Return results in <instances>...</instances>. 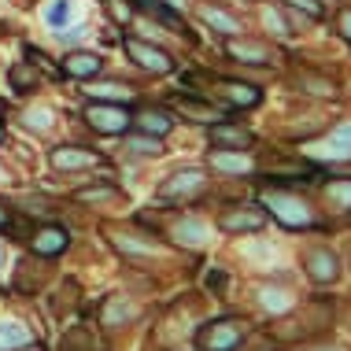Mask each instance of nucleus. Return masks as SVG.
<instances>
[{"label":"nucleus","mask_w":351,"mask_h":351,"mask_svg":"<svg viewBox=\"0 0 351 351\" xmlns=\"http://www.w3.org/2000/svg\"><path fill=\"white\" fill-rule=\"evenodd\" d=\"M204 182H207V178H204L200 167H185V170H178V174H170L159 193H163V196H189L193 189H200Z\"/></svg>","instance_id":"12"},{"label":"nucleus","mask_w":351,"mask_h":351,"mask_svg":"<svg viewBox=\"0 0 351 351\" xmlns=\"http://www.w3.org/2000/svg\"><path fill=\"white\" fill-rule=\"evenodd\" d=\"M71 12H74V8H71V0H52V4H49V12H45V23H49L52 30H63V26L71 23Z\"/></svg>","instance_id":"23"},{"label":"nucleus","mask_w":351,"mask_h":351,"mask_svg":"<svg viewBox=\"0 0 351 351\" xmlns=\"http://www.w3.org/2000/svg\"><path fill=\"white\" fill-rule=\"evenodd\" d=\"M307 274H311V281H318V285L337 281V274H340L337 255H333V252H326V248L311 252V255H307Z\"/></svg>","instance_id":"14"},{"label":"nucleus","mask_w":351,"mask_h":351,"mask_svg":"<svg viewBox=\"0 0 351 351\" xmlns=\"http://www.w3.org/2000/svg\"><path fill=\"white\" fill-rule=\"evenodd\" d=\"M337 30H340V37H344V41L351 45V12H344L337 19Z\"/></svg>","instance_id":"35"},{"label":"nucleus","mask_w":351,"mask_h":351,"mask_svg":"<svg viewBox=\"0 0 351 351\" xmlns=\"http://www.w3.org/2000/svg\"><path fill=\"white\" fill-rule=\"evenodd\" d=\"M137 130L148 137H167L170 130H174V119L167 115V111H145V115H137Z\"/></svg>","instance_id":"16"},{"label":"nucleus","mask_w":351,"mask_h":351,"mask_svg":"<svg viewBox=\"0 0 351 351\" xmlns=\"http://www.w3.org/2000/svg\"><path fill=\"white\" fill-rule=\"evenodd\" d=\"M71 244V233L63 230V226H41L37 233H30V255H37V259H56V255H63Z\"/></svg>","instance_id":"6"},{"label":"nucleus","mask_w":351,"mask_h":351,"mask_svg":"<svg viewBox=\"0 0 351 351\" xmlns=\"http://www.w3.org/2000/svg\"><path fill=\"white\" fill-rule=\"evenodd\" d=\"M241 337H244V322H237V318L215 322L204 333V351H233L241 344Z\"/></svg>","instance_id":"8"},{"label":"nucleus","mask_w":351,"mask_h":351,"mask_svg":"<svg viewBox=\"0 0 351 351\" xmlns=\"http://www.w3.org/2000/svg\"><path fill=\"white\" fill-rule=\"evenodd\" d=\"M104 71V60L97 52H85V49H74L60 60V78H78V82H89Z\"/></svg>","instance_id":"7"},{"label":"nucleus","mask_w":351,"mask_h":351,"mask_svg":"<svg viewBox=\"0 0 351 351\" xmlns=\"http://www.w3.org/2000/svg\"><path fill=\"white\" fill-rule=\"evenodd\" d=\"M49 163H52V170H63V174H78V170L100 167L104 159H100V152L82 148V145H56L49 152Z\"/></svg>","instance_id":"3"},{"label":"nucleus","mask_w":351,"mask_h":351,"mask_svg":"<svg viewBox=\"0 0 351 351\" xmlns=\"http://www.w3.org/2000/svg\"><path fill=\"white\" fill-rule=\"evenodd\" d=\"M226 56L237 63H252V67H263V63L274 60V49L267 41H248V37H241V41H230L226 45Z\"/></svg>","instance_id":"10"},{"label":"nucleus","mask_w":351,"mask_h":351,"mask_svg":"<svg viewBox=\"0 0 351 351\" xmlns=\"http://www.w3.org/2000/svg\"><path fill=\"white\" fill-rule=\"evenodd\" d=\"M82 119H85V126L97 130V134H104V137H126L130 126H134L130 108H122V104H115V100H93V104H85Z\"/></svg>","instance_id":"1"},{"label":"nucleus","mask_w":351,"mask_h":351,"mask_svg":"<svg viewBox=\"0 0 351 351\" xmlns=\"http://www.w3.org/2000/svg\"><path fill=\"white\" fill-rule=\"evenodd\" d=\"M0 34H8V26H4V23H0Z\"/></svg>","instance_id":"41"},{"label":"nucleus","mask_w":351,"mask_h":351,"mask_svg":"<svg viewBox=\"0 0 351 351\" xmlns=\"http://www.w3.org/2000/svg\"><path fill=\"white\" fill-rule=\"evenodd\" d=\"M23 344H30V329L19 322H0V351H15Z\"/></svg>","instance_id":"21"},{"label":"nucleus","mask_w":351,"mask_h":351,"mask_svg":"<svg viewBox=\"0 0 351 351\" xmlns=\"http://www.w3.org/2000/svg\"><path fill=\"white\" fill-rule=\"evenodd\" d=\"M263 222H267V215H263L259 207H248V211L233 207V211H226L218 218V226H222L226 233H255V230H263Z\"/></svg>","instance_id":"11"},{"label":"nucleus","mask_w":351,"mask_h":351,"mask_svg":"<svg viewBox=\"0 0 351 351\" xmlns=\"http://www.w3.org/2000/svg\"><path fill=\"white\" fill-rule=\"evenodd\" d=\"M4 115H8V100L0 97V119H4Z\"/></svg>","instance_id":"38"},{"label":"nucleus","mask_w":351,"mask_h":351,"mask_svg":"<svg viewBox=\"0 0 351 351\" xmlns=\"http://www.w3.org/2000/svg\"><path fill=\"white\" fill-rule=\"evenodd\" d=\"M137 4L145 8L148 15H156L159 23H163V26H170V30H174V34H182V30H185V19L178 15V12H170V8L163 4V0H137Z\"/></svg>","instance_id":"20"},{"label":"nucleus","mask_w":351,"mask_h":351,"mask_svg":"<svg viewBox=\"0 0 351 351\" xmlns=\"http://www.w3.org/2000/svg\"><path fill=\"white\" fill-rule=\"evenodd\" d=\"M263 19H267V26H274V34H292L289 26H285V19H281L278 8H267V15H263Z\"/></svg>","instance_id":"32"},{"label":"nucleus","mask_w":351,"mask_h":351,"mask_svg":"<svg viewBox=\"0 0 351 351\" xmlns=\"http://www.w3.org/2000/svg\"><path fill=\"white\" fill-rule=\"evenodd\" d=\"M0 267H4V244H0Z\"/></svg>","instance_id":"39"},{"label":"nucleus","mask_w":351,"mask_h":351,"mask_svg":"<svg viewBox=\"0 0 351 351\" xmlns=\"http://www.w3.org/2000/svg\"><path fill=\"white\" fill-rule=\"evenodd\" d=\"M119 248L122 252H134V255H141V252H152V244H137V241H130V237H119Z\"/></svg>","instance_id":"33"},{"label":"nucleus","mask_w":351,"mask_h":351,"mask_svg":"<svg viewBox=\"0 0 351 351\" xmlns=\"http://www.w3.org/2000/svg\"><path fill=\"white\" fill-rule=\"evenodd\" d=\"M207 141H211V148H218V152H248L255 145V134L248 126H237V122L222 119V122H211Z\"/></svg>","instance_id":"5"},{"label":"nucleus","mask_w":351,"mask_h":351,"mask_svg":"<svg viewBox=\"0 0 351 351\" xmlns=\"http://www.w3.org/2000/svg\"><path fill=\"white\" fill-rule=\"evenodd\" d=\"M85 34H89V26H71V30H56V37H60L63 45H78V41H85Z\"/></svg>","instance_id":"30"},{"label":"nucleus","mask_w":351,"mask_h":351,"mask_svg":"<svg viewBox=\"0 0 351 351\" xmlns=\"http://www.w3.org/2000/svg\"><path fill=\"white\" fill-rule=\"evenodd\" d=\"M126 148L137 152V156H159V152H163V141L148 137V134H134V137H126Z\"/></svg>","instance_id":"24"},{"label":"nucleus","mask_w":351,"mask_h":351,"mask_svg":"<svg viewBox=\"0 0 351 351\" xmlns=\"http://www.w3.org/2000/svg\"><path fill=\"white\" fill-rule=\"evenodd\" d=\"M12 222H15V211H12V207H8L4 200H0V233H4Z\"/></svg>","instance_id":"36"},{"label":"nucleus","mask_w":351,"mask_h":351,"mask_svg":"<svg viewBox=\"0 0 351 351\" xmlns=\"http://www.w3.org/2000/svg\"><path fill=\"white\" fill-rule=\"evenodd\" d=\"M4 78H8V89H12L15 97H30V93L41 89V71H37L30 60H15Z\"/></svg>","instance_id":"9"},{"label":"nucleus","mask_w":351,"mask_h":351,"mask_svg":"<svg viewBox=\"0 0 351 351\" xmlns=\"http://www.w3.org/2000/svg\"><path fill=\"white\" fill-rule=\"evenodd\" d=\"M222 97L230 100V108H259L263 89L252 82H222Z\"/></svg>","instance_id":"13"},{"label":"nucleus","mask_w":351,"mask_h":351,"mask_svg":"<svg viewBox=\"0 0 351 351\" xmlns=\"http://www.w3.org/2000/svg\"><path fill=\"white\" fill-rule=\"evenodd\" d=\"M200 19L211 26L215 34H222V37H237V34H241V23H237L230 12H222V8H204Z\"/></svg>","instance_id":"17"},{"label":"nucleus","mask_w":351,"mask_h":351,"mask_svg":"<svg viewBox=\"0 0 351 351\" xmlns=\"http://www.w3.org/2000/svg\"><path fill=\"white\" fill-rule=\"evenodd\" d=\"M300 85H303V93H311V97H333V82H326V78H311V74H303Z\"/></svg>","instance_id":"28"},{"label":"nucleus","mask_w":351,"mask_h":351,"mask_svg":"<svg viewBox=\"0 0 351 351\" xmlns=\"http://www.w3.org/2000/svg\"><path fill=\"white\" fill-rule=\"evenodd\" d=\"M174 233H178V241H185V244H204V237H207L204 222H196V218H182Z\"/></svg>","instance_id":"25"},{"label":"nucleus","mask_w":351,"mask_h":351,"mask_svg":"<svg viewBox=\"0 0 351 351\" xmlns=\"http://www.w3.org/2000/svg\"><path fill=\"white\" fill-rule=\"evenodd\" d=\"M115 196H119V189L97 185V189H78V193H74V200H82V204H100V200H115Z\"/></svg>","instance_id":"26"},{"label":"nucleus","mask_w":351,"mask_h":351,"mask_svg":"<svg viewBox=\"0 0 351 351\" xmlns=\"http://www.w3.org/2000/svg\"><path fill=\"white\" fill-rule=\"evenodd\" d=\"M285 4H289V8H303V15H307L311 23H315V19H322V15H326V8H322L318 0H285Z\"/></svg>","instance_id":"29"},{"label":"nucleus","mask_w":351,"mask_h":351,"mask_svg":"<svg viewBox=\"0 0 351 351\" xmlns=\"http://www.w3.org/2000/svg\"><path fill=\"white\" fill-rule=\"evenodd\" d=\"M267 207H270V215L278 218L285 230H303V226H311V207L303 204L300 196L270 193V196H267Z\"/></svg>","instance_id":"4"},{"label":"nucleus","mask_w":351,"mask_h":351,"mask_svg":"<svg viewBox=\"0 0 351 351\" xmlns=\"http://www.w3.org/2000/svg\"><path fill=\"white\" fill-rule=\"evenodd\" d=\"M211 167L215 170H222V174H248L252 170V163H248V156H241V152H211Z\"/></svg>","instance_id":"18"},{"label":"nucleus","mask_w":351,"mask_h":351,"mask_svg":"<svg viewBox=\"0 0 351 351\" xmlns=\"http://www.w3.org/2000/svg\"><path fill=\"white\" fill-rule=\"evenodd\" d=\"M89 97H97V100H130V85H119V82H100V85H89Z\"/></svg>","instance_id":"22"},{"label":"nucleus","mask_w":351,"mask_h":351,"mask_svg":"<svg viewBox=\"0 0 351 351\" xmlns=\"http://www.w3.org/2000/svg\"><path fill=\"white\" fill-rule=\"evenodd\" d=\"M178 108H182V115H189L193 122H222L230 111H222V108H211V100H178Z\"/></svg>","instance_id":"15"},{"label":"nucleus","mask_w":351,"mask_h":351,"mask_svg":"<svg viewBox=\"0 0 351 351\" xmlns=\"http://www.w3.org/2000/svg\"><path fill=\"white\" fill-rule=\"evenodd\" d=\"M8 145V126H4V119H0V148Z\"/></svg>","instance_id":"37"},{"label":"nucleus","mask_w":351,"mask_h":351,"mask_svg":"<svg viewBox=\"0 0 351 351\" xmlns=\"http://www.w3.org/2000/svg\"><path fill=\"white\" fill-rule=\"evenodd\" d=\"M263 351H267V348H263Z\"/></svg>","instance_id":"43"},{"label":"nucleus","mask_w":351,"mask_h":351,"mask_svg":"<svg viewBox=\"0 0 351 351\" xmlns=\"http://www.w3.org/2000/svg\"><path fill=\"white\" fill-rule=\"evenodd\" d=\"M130 315H134V307H122V303H115V307H111V315L104 318V322H108V326H115L119 318H130Z\"/></svg>","instance_id":"34"},{"label":"nucleus","mask_w":351,"mask_h":351,"mask_svg":"<svg viewBox=\"0 0 351 351\" xmlns=\"http://www.w3.org/2000/svg\"><path fill=\"white\" fill-rule=\"evenodd\" d=\"M23 122H26V130H37V134H45V130H52V111L49 108H30L23 115Z\"/></svg>","instance_id":"27"},{"label":"nucleus","mask_w":351,"mask_h":351,"mask_svg":"<svg viewBox=\"0 0 351 351\" xmlns=\"http://www.w3.org/2000/svg\"><path fill=\"white\" fill-rule=\"evenodd\" d=\"M170 4H182V0H170Z\"/></svg>","instance_id":"42"},{"label":"nucleus","mask_w":351,"mask_h":351,"mask_svg":"<svg viewBox=\"0 0 351 351\" xmlns=\"http://www.w3.org/2000/svg\"><path fill=\"white\" fill-rule=\"evenodd\" d=\"M326 200H329V207H337V211H351V178H329Z\"/></svg>","instance_id":"19"},{"label":"nucleus","mask_w":351,"mask_h":351,"mask_svg":"<svg viewBox=\"0 0 351 351\" xmlns=\"http://www.w3.org/2000/svg\"><path fill=\"white\" fill-rule=\"evenodd\" d=\"M23 60H30L34 67H45V63H49V52L37 49V45H23Z\"/></svg>","instance_id":"31"},{"label":"nucleus","mask_w":351,"mask_h":351,"mask_svg":"<svg viewBox=\"0 0 351 351\" xmlns=\"http://www.w3.org/2000/svg\"><path fill=\"white\" fill-rule=\"evenodd\" d=\"M318 351H340V348H318Z\"/></svg>","instance_id":"40"},{"label":"nucleus","mask_w":351,"mask_h":351,"mask_svg":"<svg viewBox=\"0 0 351 351\" xmlns=\"http://www.w3.org/2000/svg\"><path fill=\"white\" fill-rule=\"evenodd\" d=\"M122 49H126V56L137 63L141 71H148V74H156V78H163V74L174 71V60H170V52L163 49H156V45H148V41H141V37H122Z\"/></svg>","instance_id":"2"}]
</instances>
